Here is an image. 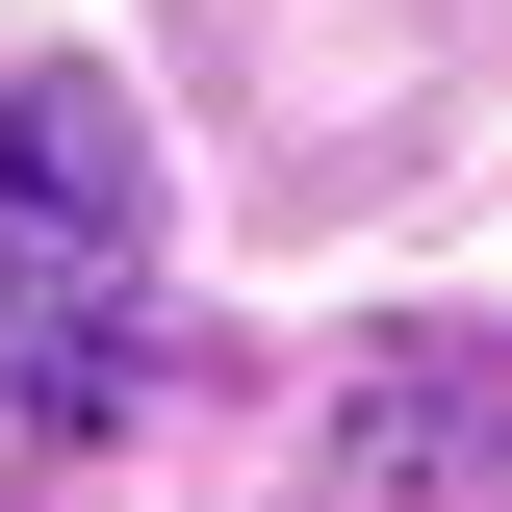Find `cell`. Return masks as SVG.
<instances>
[{
  "instance_id": "obj_1",
  "label": "cell",
  "mask_w": 512,
  "mask_h": 512,
  "mask_svg": "<svg viewBox=\"0 0 512 512\" xmlns=\"http://www.w3.org/2000/svg\"><path fill=\"white\" fill-rule=\"evenodd\" d=\"M128 308H154L128 103H103V77H0V410H26V436L128 410Z\"/></svg>"
}]
</instances>
